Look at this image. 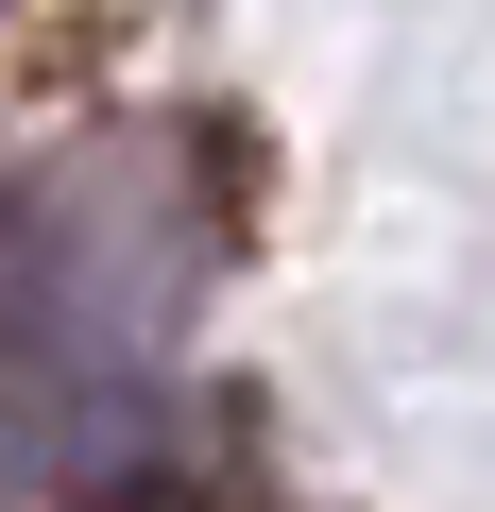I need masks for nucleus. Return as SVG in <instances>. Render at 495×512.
Wrapping results in <instances>:
<instances>
[{
  "mask_svg": "<svg viewBox=\"0 0 495 512\" xmlns=\"http://www.w3.org/2000/svg\"><path fill=\"white\" fill-rule=\"evenodd\" d=\"M52 291H69V256H52V222H35L18 188H0V342H35V325H52Z\"/></svg>",
  "mask_w": 495,
  "mask_h": 512,
  "instance_id": "1",
  "label": "nucleus"
},
{
  "mask_svg": "<svg viewBox=\"0 0 495 512\" xmlns=\"http://www.w3.org/2000/svg\"><path fill=\"white\" fill-rule=\"evenodd\" d=\"M103 512H222V495H154V478H137V495H103Z\"/></svg>",
  "mask_w": 495,
  "mask_h": 512,
  "instance_id": "2",
  "label": "nucleus"
}]
</instances>
